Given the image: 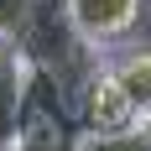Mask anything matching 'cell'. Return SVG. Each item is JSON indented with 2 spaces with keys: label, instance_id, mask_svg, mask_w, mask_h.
<instances>
[{
  "label": "cell",
  "instance_id": "6da1fadb",
  "mask_svg": "<svg viewBox=\"0 0 151 151\" xmlns=\"http://www.w3.org/2000/svg\"><path fill=\"white\" fill-rule=\"evenodd\" d=\"M78 125L68 94L52 83V73H42L37 63H26V94H21V130H16L11 151H78Z\"/></svg>",
  "mask_w": 151,
  "mask_h": 151
},
{
  "label": "cell",
  "instance_id": "7a4b0ae2",
  "mask_svg": "<svg viewBox=\"0 0 151 151\" xmlns=\"http://www.w3.org/2000/svg\"><path fill=\"white\" fill-rule=\"evenodd\" d=\"M73 115H78V125L83 130H94V136H104V130H130V125H141V115H136V104L120 94V83L109 78V68H99V73L78 89V99H73Z\"/></svg>",
  "mask_w": 151,
  "mask_h": 151
},
{
  "label": "cell",
  "instance_id": "3957f363",
  "mask_svg": "<svg viewBox=\"0 0 151 151\" xmlns=\"http://www.w3.org/2000/svg\"><path fill=\"white\" fill-rule=\"evenodd\" d=\"M63 5L94 47H115L125 37H136L141 11H146V0H63Z\"/></svg>",
  "mask_w": 151,
  "mask_h": 151
},
{
  "label": "cell",
  "instance_id": "277c9868",
  "mask_svg": "<svg viewBox=\"0 0 151 151\" xmlns=\"http://www.w3.org/2000/svg\"><path fill=\"white\" fill-rule=\"evenodd\" d=\"M21 94H26V52L16 42H0V151L16 146L21 130Z\"/></svg>",
  "mask_w": 151,
  "mask_h": 151
},
{
  "label": "cell",
  "instance_id": "5b68a950",
  "mask_svg": "<svg viewBox=\"0 0 151 151\" xmlns=\"http://www.w3.org/2000/svg\"><path fill=\"white\" fill-rule=\"evenodd\" d=\"M109 78H115L120 94L136 104V115H151V47L120 52V58L109 63Z\"/></svg>",
  "mask_w": 151,
  "mask_h": 151
},
{
  "label": "cell",
  "instance_id": "8992f818",
  "mask_svg": "<svg viewBox=\"0 0 151 151\" xmlns=\"http://www.w3.org/2000/svg\"><path fill=\"white\" fill-rule=\"evenodd\" d=\"M78 151H151V136L141 125H130V130H104V136L83 130V136H78Z\"/></svg>",
  "mask_w": 151,
  "mask_h": 151
},
{
  "label": "cell",
  "instance_id": "52a82bcc",
  "mask_svg": "<svg viewBox=\"0 0 151 151\" xmlns=\"http://www.w3.org/2000/svg\"><path fill=\"white\" fill-rule=\"evenodd\" d=\"M31 5L37 0H0V42H16L31 21Z\"/></svg>",
  "mask_w": 151,
  "mask_h": 151
},
{
  "label": "cell",
  "instance_id": "ba28073f",
  "mask_svg": "<svg viewBox=\"0 0 151 151\" xmlns=\"http://www.w3.org/2000/svg\"><path fill=\"white\" fill-rule=\"evenodd\" d=\"M141 130H146V136H151V115H141Z\"/></svg>",
  "mask_w": 151,
  "mask_h": 151
}]
</instances>
